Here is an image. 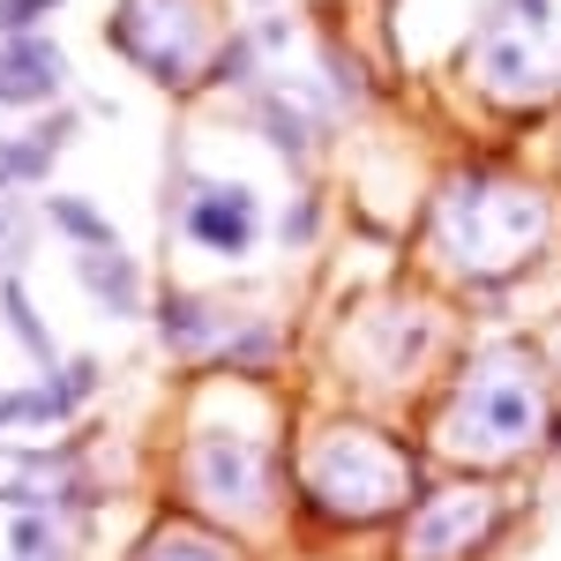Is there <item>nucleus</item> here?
<instances>
[{
    "label": "nucleus",
    "mask_w": 561,
    "mask_h": 561,
    "mask_svg": "<svg viewBox=\"0 0 561 561\" xmlns=\"http://www.w3.org/2000/svg\"><path fill=\"white\" fill-rule=\"evenodd\" d=\"M307 517L330 531H389L420 502V465L375 427H330L307 457Z\"/></svg>",
    "instance_id": "f257e3e1"
},
{
    "label": "nucleus",
    "mask_w": 561,
    "mask_h": 561,
    "mask_svg": "<svg viewBox=\"0 0 561 561\" xmlns=\"http://www.w3.org/2000/svg\"><path fill=\"white\" fill-rule=\"evenodd\" d=\"M554 427V404L539 367L510 352V359H486V382H465L449 397V427L434 434L449 449V465L465 472H494V465H524Z\"/></svg>",
    "instance_id": "f03ea898"
},
{
    "label": "nucleus",
    "mask_w": 561,
    "mask_h": 561,
    "mask_svg": "<svg viewBox=\"0 0 561 561\" xmlns=\"http://www.w3.org/2000/svg\"><path fill=\"white\" fill-rule=\"evenodd\" d=\"M502 531H510L502 494L486 479H457V486L412 502L404 539H397V561H494L502 554Z\"/></svg>",
    "instance_id": "7ed1b4c3"
},
{
    "label": "nucleus",
    "mask_w": 561,
    "mask_h": 561,
    "mask_svg": "<svg viewBox=\"0 0 561 561\" xmlns=\"http://www.w3.org/2000/svg\"><path fill=\"white\" fill-rule=\"evenodd\" d=\"M180 232H187L203 255H248L262 240V203L240 180H195L187 203H180Z\"/></svg>",
    "instance_id": "20e7f679"
},
{
    "label": "nucleus",
    "mask_w": 561,
    "mask_h": 561,
    "mask_svg": "<svg viewBox=\"0 0 561 561\" xmlns=\"http://www.w3.org/2000/svg\"><path fill=\"white\" fill-rule=\"evenodd\" d=\"M60 83H68V60H60V45L45 38V31L0 38V105L31 113V105H45V98H60Z\"/></svg>",
    "instance_id": "39448f33"
},
{
    "label": "nucleus",
    "mask_w": 561,
    "mask_h": 561,
    "mask_svg": "<svg viewBox=\"0 0 561 561\" xmlns=\"http://www.w3.org/2000/svg\"><path fill=\"white\" fill-rule=\"evenodd\" d=\"M128 561H248V547H240L232 531L203 524V517H165V524H150V531L135 539Z\"/></svg>",
    "instance_id": "423d86ee"
},
{
    "label": "nucleus",
    "mask_w": 561,
    "mask_h": 561,
    "mask_svg": "<svg viewBox=\"0 0 561 561\" xmlns=\"http://www.w3.org/2000/svg\"><path fill=\"white\" fill-rule=\"evenodd\" d=\"M76 285H83V300L98 314H113V322H135L142 314V277H135L128 248H90L76 255Z\"/></svg>",
    "instance_id": "0eeeda50"
},
{
    "label": "nucleus",
    "mask_w": 561,
    "mask_h": 561,
    "mask_svg": "<svg viewBox=\"0 0 561 561\" xmlns=\"http://www.w3.org/2000/svg\"><path fill=\"white\" fill-rule=\"evenodd\" d=\"M68 135H76V121H68V113L38 121L31 135H0V195H31V187H45L53 150H60Z\"/></svg>",
    "instance_id": "6e6552de"
},
{
    "label": "nucleus",
    "mask_w": 561,
    "mask_h": 561,
    "mask_svg": "<svg viewBox=\"0 0 561 561\" xmlns=\"http://www.w3.org/2000/svg\"><path fill=\"white\" fill-rule=\"evenodd\" d=\"M68 524L60 510H8V561H76V547H68Z\"/></svg>",
    "instance_id": "1a4fd4ad"
},
{
    "label": "nucleus",
    "mask_w": 561,
    "mask_h": 561,
    "mask_svg": "<svg viewBox=\"0 0 561 561\" xmlns=\"http://www.w3.org/2000/svg\"><path fill=\"white\" fill-rule=\"evenodd\" d=\"M0 322H8V337L31 352V367L38 375H53L60 367V345H53V330H45V314H38V300H31V285L23 277H0Z\"/></svg>",
    "instance_id": "9d476101"
},
{
    "label": "nucleus",
    "mask_w": 561,
    "mask_h": 561,
    "mask_svg": "<svg viewBox=\"0 0 561 561\" xmlns=\"http://www.w3.org/2000/svg\"><path fill=\"white\" fill-rule=\"evenodd\" d=\"M45 232H60V240H76V255H90V248H121V232L105 225V210L90 203V195H45Z\"/></svg>",
    "instance_id": "9b49d317"
},
{
    "label": "nucleus",
    "mask_w": 561,
    "mask_h": 561,
    "mask_svg": "<svg viewBox=\"0 0 561 561\" xmlns=\"http://www.w3.org/2000/svg\"><path fill=\"white\" fill-rule=\"evenodd\" d=\"M45 427H76L68 404L53 397V382H23V389H0V434H45Z\"/></svg>",
    "instance_id": "f8f14e48"
},
{
    "label": "nucleus",
    "mask_w": 561,
    "mask_h": 561,
    "mask_svg": "<svg viewBox=\"0 0 561 561\" xmlns=\"http://www.w3.org/2000/svg\"><path fill=\"white\" fill-rule=\"evenodd\" d=\"M38 225L45 217L23 203V195H0V277H23V262L38 248Z\"/></svg>",
    "instance_id": "ddd939ff"
},
{
    "label": "nucleus",
    "mask_w": 561,
    "mask_h": 561,
    "mask_svg": "<svg viewBox=\"0 0 561 561\" xmlns=\"http://www.w3.org/2000/svg\"><path fill=\"white\" fill-rule=\"evenodd\" d=\"M53 8H60V0H0V38H15V31H38Z\"/></svg>",
    "instance_id": "4468645a"
},
{
    "label": "nucleus",
    "mask_w": 561,
    "mask_h": 561,
    "mask_svg": "<svg viewBox=\"0 0 561 561\" xmlns=\"http://www.w3.org/2000/svg\"><path fill=\"white\" fill-rule=\"evenodd\" d=\"M314 203H293V217H285V240H293V248H307V240H314Z\"/></svg>",
    "instance_id": "2eb2a0df"
}]
</instances>
